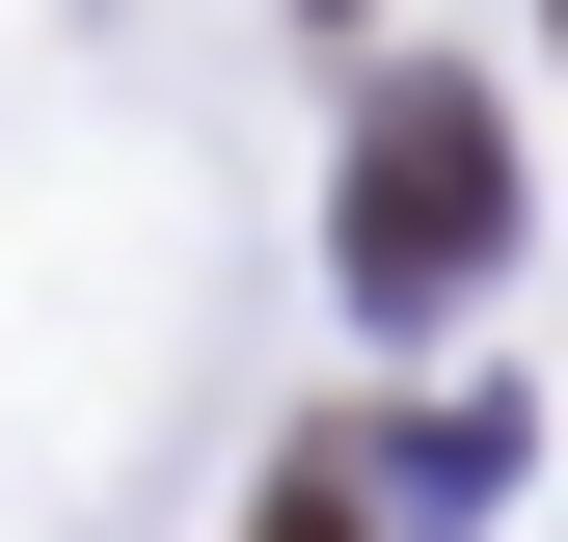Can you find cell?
<instances>
[{
  "mask_svg": "<svg viewBox=\"0 0 568 542\" xmlns=\"http://www.w3.org/2000/svg\"><path fill=\"white\" fill-rule=\"evenodd\" d=\"M487 244H515V136H487V82H379V109H352V299L434 325V299H487Z\"/></svg>",
  "mask_w": 568,
  "mask_h": 542,
  "instance_id": "1",
  "label": "cell"
},
{
  "mask_svg": "<svg viewBox=\"0 0 568 542\" xmlns=\"http://www.w3.org/2000/svg\"><path fill=\"white\" fill-rule=\"evenodd\" d=\"M271 542H352V489H325V461H298V489H271Z\"/></svg>",
  "mask_w": 568,
  "mask_h": 542,
  "instance_id": "2",
  "label": "cell"
}]
</instances>
